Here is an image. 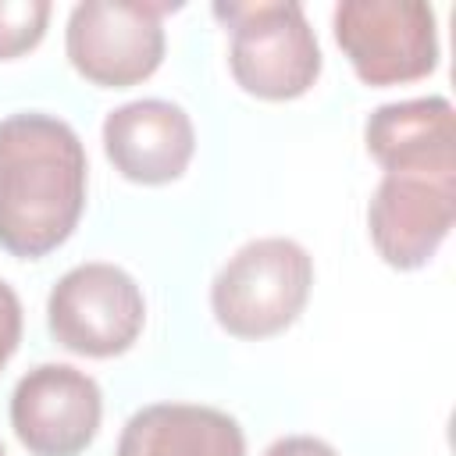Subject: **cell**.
Here are the masks:
<instances>
[{
	"label": "cell",
	"mask_w": 456,
	"mask_h": 456,
	"mask_svg": "<svg viewBox=\"0 0 456 456\" xmlns=\"http://www.w3.org/2000/svg\"><path fill=\"white\" fill-rule=\"evenodd\" d=\"M46 324L68 353L107 360L128 353L142 335L146 299L125 267L89 260L57 278L46 296Z\"/></svg>",
	"instance_id": "6"
},
{
	"label": "cell",
	"mask_w": 456,
	"mask_h": 456,
	"mask_svg": "<svg viewBox=\"0 0 456 456\" xmlns=\"http://www.w3.org/2000/svg\"><path fill=\"white\" fill-rule=\"evenodd\" d=\"M363 146L385 171H456V110L449 96L381 103L363 125Z\"/></svg>",
	"instance_id": "10"
},
{
	"label": "cell",
	"mask_w": 456,
	"mask_h": 456,
	"mask_svg": "<svg viewBox=\"0 0 456 456\" xmlns=\"http://www.w3.org/2000/svg\"><path fill=\"white\" fill-rule=\"evenodd\" d=\"M103 153L135 185H167L185 175L196 153V128L185 107L142 96L103 118Z\"/></svg>",
	"instance_id": "9"
},
{
	"label": "cell",
	"mask_w": 456,
	"mask_h": 456,
	"mask_svg": "<svg viewBox=\"0 0 456 456\" xmlns=\"http://www.w3.org/2000/svg\"><path fill=\"white\" fill-rule=\"evenodd\" d=\"M456 217V171H385L367 203V232L395 271L424 267L449 239Z\"/></svg>",
	"instance_id": "7"
},
{
	"label": "cell",
	"mask_w": 456,
	"mask_h": 456,
	"mask_svg": "<svg viewBox=\"0 0 456 456\" xmlns=\"http://www.w3.org/2000/svg\"><path fill=\"white\" fill-rule=\"evenodd\" d=\"M50 0H0V61L39 46L50 21Z\"/></svg>",
	"instance_id": "12"
},
{
	"label": "cell",
	"mask_w": 456,
	"mask_h": 456,
	"mask_svg": "<svg viewBox=\"0 0 456 456\" xmlns=\"http://www.w3.org/2000/svg\"><path fill=\"white\" fill-rule=\"evenodd\" d=\"M21 299L18 292L0 278V370L7 367V360L14 356L18 342H21Z\"/></svg>",
	"instance_id": "13"
},
{
	"label": "cell",
	"mask_w": 456,
	"mask_h": 456,
	"mask_svg": "<svg viewBox=\"0 0 456 456\" xmlns=\"http://www.w3.org/2000/svg\"><path fill=\"white\" fill-rule=\"evenodd\" d=\"M175 7L150 0H82L68 14L64 53L93 86H139L164 61V14Z\"/></svg>",
	"instance_id": "5"
},
{
	"label": "cell",
	"mask_w": 456,
	"mask_h": 456,
	"mask_svg": "<svg viewBox=\"0 0 456 456\" xmlns=\"http://www.w3.org/2000/svg\"><path fill=\"white\" fill-rule=\"evenodd\" d=\"M228 28V68L256 100H296L321 78V43L296 0L214 4Z\"/></svg>",
	"instance_id": "3"
},
{
	"label": "cell",
	"mask_w": 456,
	"mask_h": 456,
	"mask_svg": "<svg viewBox=\"0 0 456 456\" xmlns=\"http://www.w3.org/2000/svg\"><path fill=\"white\" fill-rule=\"evenodd\" d=\"M89 160L78 132L43 110L0 121V249L36 260L68 242L86 210Z\"/></svg>",
	"instance_id": "1"
},
{
	"label": "cell",
	"mask_w": 456,
	"mask_h": 456,
	"mask_svg": "<svg viewBox=\"0 0 456 456\" xmlns=\"http://www.w3.org/2000/svg\"><path fill=\"white\" fill-rule=\"evenodd\" d=\"M103 420L100 385L71 363H39L11 392V428L32 456H78Z\"/></svg>",
	"instance_id": "8"
},
{
	"label": "cell",
	"mask_w": 456,
	"mask_h": 456,
	"mask_svg": "<svg viewBox=\"0 0 456 456\" xmlns=\"http://www.w3.org/2000/svg\"><path fill=\"white\" fill-rule=\"evenodd\" d=\"M331 28L363 86H403L438 68V18L424 0H342Z\"/></svg>",
	"instance_id": "4"
},
{
	"label": "cell",
	"mask_w": 456,
	"mask_h": 456,
	"mask_svg": "<svg viewBox=\"0 0 456 456\" xmlns=\"http://www.w3.org/2000/svg\"><path fill=\"white\" fill-rule=\"evenodd\" d=\"M264 456H338L324 438L314 435H285L264 449Z\"/></svg>",
	"instance_id": "14"
},
{
	"label": "cell",
	"mask_w": 456,
	"mask_h": 456,
	"mask_svg": "<svg viewBox=\"0 0 456 456\" xmlns=\"http://www.w3.org/2000/svg\"><path fill=\"white\" fill-rule=\"evenodd\" d=\"M0 456H4V442H0Z\"/></svg>",
	"instance_id": "15"
},
{
	"label": "cell",
	"mask_w": 456,
	"mask_h": 456,
	"mask_svg": "<svg viewBox=\"0 0 456 456\" xmlns=\"http://www.w3.org/2000/svg\"><path fill=\"white\" fill-rule=\"evenodd\" d=\"M114 456H246V435L217 406L150 403L125 420Z\"/></svg>",
	"instance_id": "11"
},
{
	"label": "cell",
	"mask_w": 456,
	"mask_h": 456,
	"mask_svg": "<svg viewBox=\"0 0 456 456\" xmlns=\"http://www.w3.org/2000/svg\"><path fill=\"white\" fill-rule=\"evenodd\" d=\"M314 289V256L285 235L239 246L210 281V314L235 338H271L296 324Z\"/></svg>",
	"instance_id": "2"
}]
</instances>
